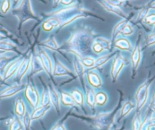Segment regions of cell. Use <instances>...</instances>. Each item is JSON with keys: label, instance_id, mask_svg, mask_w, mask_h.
<instances>
[{"label": "cell", "instance_id": "cell-1", "mask_svg": "<svg viewBox=\"0 0 155 130\" xmlns=\"http://www.w3.org/2000/svg\"><path fill=\"white\" fill-rule=\"evenodd\" d=\"M147 91L146 87H142L138 90L136 94V99L139 107L142 106L145 101L147 98Z\"/></svg>", "mask_w": 155, "mask_h": 130}, {"label": "cell", "instance_id": "cell-2", "mask_svg": "<svg viewBox=\"0 0 155 130\" xmlns=\"http://www.w3.org/2000/svg\"><path fill=\"white\" fill-rule=\"evenodd\" d=\"M47 110V108L45 107L38 108L37 110V111L35 113V114H33V117L38 118L39 117L42 116L43 114H44V113H45Z\"/></svg>", "mask_w": 155, "mask_h": 130}, {"label": "cell", "instance_id": "cell-3", "mask_svg": "<svg viewBox=\"0 0 155 130\" xmlns=\"http://www.w3.org/2000/svg\"><path fill=\"white\" fill-rule=\"evenodd\" d=\"M62 102H64V103L65 104H73L74 100L73 99V98H71L70 96H69V95L65 94L62 96Z\"/></svg>", "mask_w": 155, "mask_h": 130}, {"label": "cell", "instance_id": "cell-4", "mask_svg": "<svg viewBox=\"0 0 155 130\" xmlns=\"http://www.w3.org/2000/svg\"><path fill=\"white\" fill-rule=\"evenodd\" d=\"M105 96L104 94H102V93H99L96 97V102H97L98 104H103L105 101Z\"/></svg>", "mask_w": 155, "mask_h": 130}, {"label": "cell", "instance_id": "cell-5", "mask_svg": "<svg viewBox=\"0 0 155 130\" xmlns=\"http://www.w3.org/2000/svg\"><path fill=\"white\" fill-rule=\"evenodd\" d=\"M131 108H132L131 104H130L129 102L125 104L122 109V114H127L128 112H129L130 111V109L131 110Z\"/></svg>", "mask_w": 155, "mask_h": 130}, {"label": "cell", "instance_id": "cell-6", "mask_svg": "<svg viewBox=\"0 0 155 130\" xmlns=\"http://www.w3.org/2000/svg\"><path fill=\"white\" fill-rule=\"evenodd\" d=\"M73 97H74V101H76L77 103H81L82 102V97L80 93H79L78 92L76 93H74L73 94Z\"/></svg>", "mask_w": 155, "mask_h": 130}, {"label": "cell", "instance_id": "cell-7", "mask_svg": "<svg viewBox=\"0 0 155 130\" xmlns=\"http://www.w3.org/2000/svg\"><path fill=\"white\" fill-rule=\"evenodd\" d=\"M54 130H64V129L62 128V127H58V128H56L55 129H54Z\"/></svg>", "mask_w": 155, "mask_h": 130}]
</instances>
